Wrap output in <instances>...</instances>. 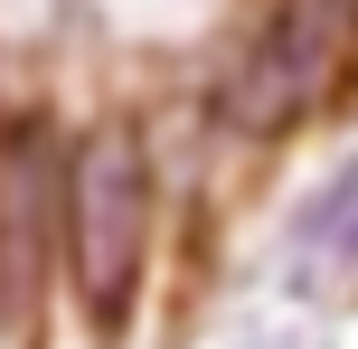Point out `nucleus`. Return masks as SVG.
Listing matches in <instances>:
<instances>
[{"label": "nucleus", "instance_id": "nucleus-3", "mask_svg": "<svg viewBox=\"0 0 358 349\" xmlns=\"http://www.w3.org/2000/svg\"><path fill=\"white\" fill-rule=\"evenodd\" d=\"M57 218H66V142L48 113H10L0 123V321H19L48 293Z\"/></svg>", "mask_w": 358, "mask_h": 349}, {"label": "nucleus", "instance_id": "nucleus-4", "mask_svg": "<svg viewBox=\"0 0 358 349\" xmlns=\"http://www.w3.org/2000/svg\"><path fill=\"white\" fill-rule=\"evenodd\" d=\"M311 255H358V161L340 170V180H330V199L311 208Z\"/></svg>", "mask_w": 358, "mask_h": 349}, {"label": "nucleus", "instance_id": "nucleus-1", "mask_svg": "<svg viewBox=\"0 0 358 349\" xmlns=\"http://www.w3.org/2000/svg\"><path fill=\"white\" fill-rule=\"evenodd\" d=\"M57 264L76 283V312L94 331H123L151 264V151L132 123H94L66 142V218H57Z\"/></svg>", "mask_w": 358, "mask_h": 349}, {"label": "nucleus", "instance_id": "nucleus-2", "mask_svg": "<svg viewBox=\"0 0 358 349\" xmlns=\"http://www.w3.org/2000/svg\"><path fill=\"white\" fill-rule=\"evenodd\" d=\"M349 57V0H273L264 29L245 38V57L227 66V94H217V123L245 132V142H273L292 132L311 104L330 94Z\"/></svg>", "mask_w": 358, "mask_h": 349}]
</instances>
